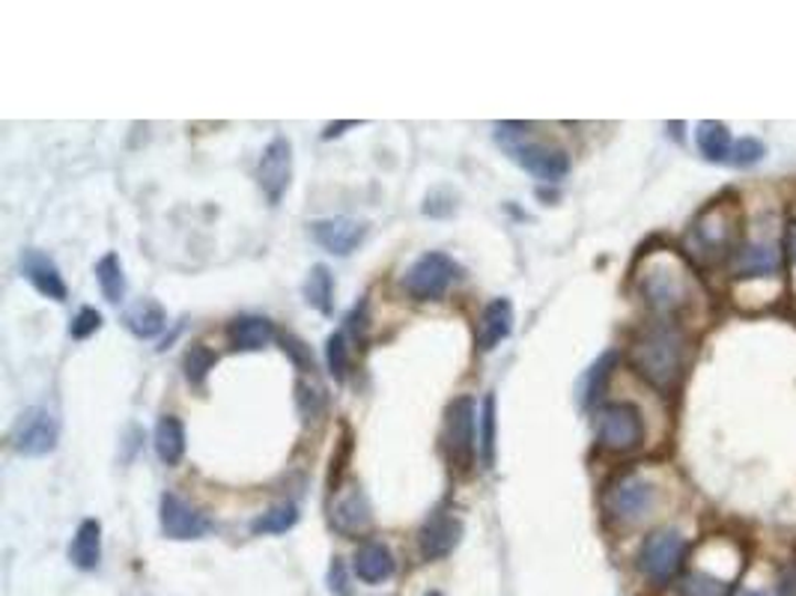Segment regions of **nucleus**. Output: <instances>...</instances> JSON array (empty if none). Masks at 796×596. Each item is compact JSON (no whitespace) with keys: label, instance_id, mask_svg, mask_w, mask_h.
<instances>
[{"label":"nucleus","instance_id":"39","mask_svg":"<svg viewBox=\"0 0 796 596\" xmlns=\"http://www.w3.org/2000/svg\"><path fill=\"white\" fill-rule=\"evenodd\" d=\"M776 596H796V564L787 570L785 576H782Z\"/></svg>","mask_w":796,"mask_h":596},{"label":"nucleus","instance_id":"34","mask_svg":"<svg viewBox=\"0 0 796 596\" xmlns=\"http://www.w3.org/2000/svg\"><path fill=\"white\" fill-rule=\"evenodd\" d=\"M764 155H766L764 141H757V138H743V141L734 143L731 164H736V167H755Z\"/></svg>","mask_w":796,"mask_h":596},{"label":"nucleus","instance_id":"28","mask_svg":"<svg viewBox=\"0 0 796 596\" xmlns=\"http://www.w3.org/2000/svg\"><path fill=\"white\" fill-rule=\"evenodd\" d=\"M96 281H99L101 299H105V302H122V295H126V274H122V263L117 253H105L99 263H96Z\"/></svg>","mask_w":796,"mask_h":596},{"label":"nucleus","instance_id":"36","mask_svg":"<svg viewBox=\"0 0 796 596\" xmlns=\"http://www.w3.org/2000/svg\"><path fill=\"white\" fill-rule=\"evenodd\" d=\"M101 328V314L96 311V307H82L78 311V316L72 319L69 325V334L75 337V340H87V337H93V334L99 332Z\"/></svg>","mask_w":796,"mask_h":596},{"label":"nucleus","instance_id":"33","mask_svg":"<svg viewBox=\"0 0 796 596\" xmlns=\"http://www.w3.org/2000/svg\"><path fill=\"white\" fill-rule=\"evenodd\" d=\"M325 361H329V370L337 382L346 379L349 373V346H346V334L334 332L329 340H325Z\"/></svg>","mask_w":796,"mask_h":596},{"label":"nucleus","instance_id":"38","mask_svg":"<svg viewBox=\"0 0 796 596\" xmlns=\"http://www.w3.org/2000/svg\"><path fill=\"white\" fill-rule=\"evenodd\" d=\"M329 590L334 596H353V587H349V578H346V564L341 557H334L332 566H329Z\"/></svg>","mask_w":796,"mask_h":596},{"label":"nucleus","instance_id":"6","mask_svg":"<svg viewBox=\"0 0 796 596\" xmlns=\"http://www.w3.org/2000/svg\"><path fill=\"white\" fill-rule=\"evenodd\" d=\"M442 447L454 472H469L477 456V403L474 397H456L444 412Z\"/></svg>","mask_w":796,"mask_h":596},{"label":"nucleus","instance_id":"27","mask_svg":"<svg viewBox=\"0 0 796 596\" xmlns=\"http://www.w3.org/2000/svg\"><path fill=\"white\" fill-rule=\"evenodd\" d=\"M677 590H680V596H731V582L698 566V570H689L680 576Z\"/></svg>","mask_w":796,"mask_h":596},{"label":"nucleus","instance_id":"43","mask_svg":"<svg viewBox=\"0 0 796 596\" xmlns=\"http://www.w3.org/2000/svg\"><path fill=\"white\" fill-rule=\"evenodd\" d=\"M427 596H444V594H442V590H430V594H427Z\"/></svg>","mask_w":796,"mask_h":596},{"label":"nucleus","instance_id":"11","mask_svg":"<svg viewBox=\"0 0 796 596\" xmlns=\"http://www.w3.org/2000/svg\"><path fill=\"white\" fill-rule=\"evenodd\" d=\"M61 426L54 421V414L42 405H33L21 414L12 430V451L21 456H45L57 447Z\"/></svg>","mask_w":796,"mask_h":596},{"label":"nucleus","instance_id":"32","mask_svg":"<svg viewBox=\"0 0 796 596\" xmlns=\"http://www.w3.org/2000/svg\"><path fill=\"white\" fill-rule=\"evenodd\" d=\"M295 405H299V412H302L304 421L320 418L325 409V391L316 382L299 379V382H295Z\"/></svg>","mask_w":796,"mask_h":596},{"label":"nucleus","instance_id":"2","mask_svg":"<svg viewBox=\"0 0 796 596\" xmlns=\"http://www.w3.org/2000/svg\"><path fill=\"white\" fill-rule=\"evenodd\" d=\"M495 143L507 152V159L519 164L525 173H531L540 183H561L570 173V155L561 147L540 141L531 134V126L525 122H498L495 126Z\"/></svg>","mask_w":796,"mask_h":596},{"label":"nucleus","instance_id":"8","mask_svg":"<svg viewBox=\"0 0 796 596\" xmlns=\"http://www.w3.org/2000/svg\"><path fill=\"white\" fill-rule=\"evenodd\" d=\"M686 552H689V543L677 528H659L650 537H645L642 552H638V570L654 585H668L680 573Z\"/></svg>","mask_w":796,"mask_h":596},{"label":"nucleus","instance_id":"14","mask_svg":"<svg viewBox=\"0 0 796 596\" xmlns=\"http://www.w3.org/2000/svg\"><path fill=\"white\" fill-rule=\"evenodd\" d=\"M460 540H463V522H460V516L448 513V510L430 513V519L418 531V549H421L423 561H442L460 546Z\"/></svg>","mask_w":796,"mask_h":596},{"label":"nucleus","instance_id":"17","mask_svg":"<svg viewBox=\"0 0 796 596\" xmlns=\"http://www.w3.org/2000/svg\"><path fill=\"white\" fill-rule=\"evenodd\" d=\"M21 274L31 281V286L40 295L51 299V302H66V281H63L61 269L51 260L49 253H42L40 248H28L21 253Z\"/></svg>","mask_w":796,"mask_h":596},{"label":"nucleus","instance_id":"24","mask_svg":"<svg viewBox=\"0 0 796 596\" xmlns=\"http://www.w3.org/2000/svg\"><path fill=\"white\" fill-rule=\"evenodd\" d=\"M152 445H155V454H159L164 465H180V459L185 456V426H182L176 414H162L159 418Z\"/></svg>","mask_w":796,"mask_h":596},{"label":"nucleus","instance_id":"41","mask_svg":"<svg viewBox=\"0 0 796 596\" xmlns=\"http://www.w3.org/2000/svg\"><path fill=\"white\" fill-rule=\"evenodd\" d=\"M785 248L790 253V263L796 266V221L787 224V236H785Z\"/></svg>","mask_w":796,"mask_h":596},{"label":"nucleus","instance_id":"16","mask_svg":"<svg viewBox=\"0 0 796 596\" xmlns=\"http://www.w3.org/2000/svg\"><path fill=\"white\" fill-rule=\"evenodd\" d=\"M162 531L164 537L171 540H201L212 531V519L203 516L201 510H194L189 501H182L180 496L173 492H164L162 496Z\"/></svg>","mask_w":796,"mask_h":596},{"label":"nucleus","instance_id":"9","mask_svg":"<svg viewBox=\"0 0 796 596\" xmlns=\"http://www.w3.org/2000/svg\"><path fill=\"white\" fill-rule=\"evenodd\" d=\"M456 278H460V266L448 253L427 251L406 272L404 286L415 302H439Z\"/></svg>","mask_w":796,"mask_h":596},{"label":"nucleus","instance_id":"10","mask_svg":"<svg viewBox=\"0 0 796 596\" xmlns=\"http://www.w3.org/2000/svg\"><path fill=\"white\" fill-rule=\"evenodd\" d=\"M734 278L740 281H757V278H776L785 269V245L770 232H755L740 242L734 260H731Z\"/></svg>","mask_w":796,"mask_h":596},{"label":"nucleus","instance_id":"40","mask_svg":"<svg viewBox=\"0 0 796 596\" xmlns=\"http://www.w3.org/2000/svg\"><path fill=\"white\" fill-rule=\"evenodd\" d=\"M355 126H358V122H355V120H346V122H332V126H325V132H323V138H325V141H332V138H341V134H343V132H346V129H355Z\"/></svg>","mask_w":796,"mask_h":596},{"label":"nucleus","instance_id":"7","mask_svg":"<svg viewBox=\"0 0 796 596\" xmlns=\"http://www.w3.org/2000/svg\"><path fill=\"white\" fill-rule=\"evenodd\" d=\"M596 438L609 454H633L645 442V418L633 403H605L596 409Z\"/></svg>","mask_w":796,"mask_h":596},{"label":"nucleus","instance_id":"4","mask_svg":"<svg viewBox=\"0 0 796 596\" xmlns=\"http://www.w3.org/2000/svg\"><path fill=\"white\" fill-rule=\"evenodd\" d=\"M736 248H740V215L731 203L707 206L686 232V251L701 266L731 263Z\"/></svg>","mask_w":796,"mask_h":596},{"label":"nucleus","instance_id":"22","mask_svg":"<svg viewBox=\"0 0 796 596\" xmlns=\"http://www.w3.org/2000/svg\"><path fill=\"white\" fill-rule=\"evenodd\" d=\"M122 325H126L135 337L150 340L155 334H162V328L168 325V314H164V307L155 302V299H138V302L131 304L129 311L122 314Z\"/></svg>","mask_w":796,"mask_h":596},{"label":"nucleus","instance_id":"5","mask_svg":"<svg viewBox=\"0 0 796 596\" xmlns=\"http://www.w3.org/2000/svg\"><path fill=\"white\" fill-rule=\"evenodd\" d=\"M656 505H659V486L642 472H624L612 477L603 489L605 519L621 528L642 525L656 513Z\"/></svg>","mask_w":796,"mask_h":596},{"label":"nucleus","instance_id":"19","mask_svg":"<svg viewBox=\"0 0 796 596\" xmlns=\"http://www.w3.org/2000/svg\"><path fill=\"white\" fill-rule=\"evenodd\" d=\"M227 340L236 353H260L275 340V325L266 316H236L227 325Z\"/></svg>","mask_w":796,"mask_h":596},{"label":"nucleus","instance_id":"18","mask_svg":"<svg viewBox=\"0 0 796 596\" xmlns=\"http://www.w3.org/2000/svg\"><path fill=\"white\" fill-rule=\"evenodd\" d=\"M510 332H514V304L510 299H493L477 323V349L493 353L495 346H502L510 337Z\"/></svg>","mask_w":796,"mask_h":596},{"label":"nucleus","instance_id":"15","mask_svg":"<svg viewBox=\"0 0 796 596\" xmlns=\"http://www.w3.org/2000/svg\"><path fill=\"white\" fill-rule=\"evenodd\" d=\"M311 236L313 242L325 248L334 257H349V253L364 242L367 236V224L358 221V218H346V215H337V218H320V221H311Z\"/></svg>","mask_w":796,"mask_h":596},{"label":"nucleus","instance_id":"21","mask_svg":"<svg viewBox=\"0 0 796 596\" xmlns=\"http://www.w3.org/2000/svg\"><path fill=\"white\" fill-rule=\"evenodd\" d=\"M734 138L728 132L725 122L704 120L698 122L696 129V147L704 155L707 162L713 164H731V152H734Z\"/></svg>","mask_w":796,"mask_h":596},{"label":"nucleus","instance_id":"42","mask_svg":"<svg viewBox=\"0 0 796 596\" xmlns=\"http://www.w3.org/2000/svg\"><path fill=\"white\" fill-rule=\"evenodd\" d=\"M734 596H770V594L757 590V587H740V590H734Z\"/></svg>","mask_w":796,"mask_h":596},{"label":"nucleus","instance_id":"26","mask_svg":"<svg viewBox=\"0 0 796 596\" xmlns=\"http://www.w3.org/2000/svg\"><path fill=\"white\" fill-rule=\"evenodd\" d=\"M299 522V507L293 501H283V505L269 507L266 513H260L251 522V534L254 537H269V534H287L290 528H295Z\"/></svg>","mask_w":796,"mask_h":596},{"label":"nucleus","instance_id":"30","mask_svg":"<svg viewBox=\"0 0 796 596\" xmlns=\"http://www.w3.org/2000/svg\"><path fill=\"white\" fill-rule=\"evenodd\" d=\"M215 365H218V355L212 353L206 344H192L189 346V353H185V358H182L185 379H189V384H194V388H203L206 376H209V370Z\"/></svg>","mask_w":796,"mask_h":596},{"label":"nucleus","instance_id":"25","mask_svg":"<svg viewBox=\"0 0 796 596\" xmlns=\"http://www.w3.org/2000/svg\"><path fill=\"white\" fill-rule=\"evenodd\" d=\"M304 302L311 304L313 311H320L323 316L334 314V274L329 272V266L316 263L308 272L304 281Z\"/></svg>","mask_w":796,"mask_h":596},{"label":"nucleus","instance_id":"12","mask_svg":"<svg viewBox=\"0 0 796 596\" xmlns=\"http://www.w3.org/2000/svg\"><path fill=\"white\" fill-rule=\"evenodd\" d=\"M257 183L269 203H281L290 183H293V143L287 138H272L269 147L262 150L260 164H257Z\"/></svg>","mask_w":796,"mask_h":596},{"label":"nucleus","instance_id":"1","mask_svg":"<svg viewBox=\"0 0 796 596\" xmlns=\"http://www.w3.org/2000/svg\"><path fill=\"white\" fill-rule=\"evenodd\" d=\"M689 340L675 323H654L630 346V365L656 391H671L686 370Z\"/></svg>","mask_w":796,"mask_h":596},{"label":"nucleus","instance_id":"37","mask_svg":"<svg viewBox=\"0 0 796 596\" xmlns=\"http://www.w3.org/2000/svg\"><path fill=\"white\" fill-rule=\"evenodd\" d=\"M281 344H283V353L293 358V365L299 367L302 373H313V370H316V367H313L311 349H308V346H304L299 337H293V334H283Z\"/></svg>","mask_w":796,"mask_h":596},{"label":"nucleus","instance_id":"31","mask_svg":"<svg viewBox=\"0 0 796 596\" xmlns=\"http://www.w3.org/2000/svg\"><path fill=\"white\" fill-rule=\"evenodd\" d=\"M617 365V355L615 353H605L600 361H596L591 370L585 373V379H582V405H591L596 400V397L603 394V388H605V379L612 376V367Z\"/></svg>","mask_w":796,"mask_h":596},{"label":"nucleus","instance_id":"35","mask_svg":"<svg viewBox=\"0 0 796 596\" xmlns=\"http://www.w3.org/2000/svg\"><path fill=\"white\" fill-rule=\"evenodd\" d=\"M456 213V194L448 192V188H435L433 194H427V203H423V215L430 218H451Z\"/></svg>","mask_w":796,"mask_h":596},{"label":"nucleus","instance_id":"3","mask_svg":"<svg viewBox=\"0 0 796 596\" xmlns=\"http://www.w3.org/2000/svg\"><path fill=\"white\" fill-rule=\"evenodd\" d=\"M638 293L656 316L671 323V316L684 314L696 302V283L686 272V266L668 253H659L638 274Z\"/></svg>","mask_w":796,"mask_h":596},{"label":"nucleus","instance_id":"13","mask_svg":"<svg viewBox=\"0 0 796 596\" xmlns=\"http://www.w3.org/2000/svg\"><path fill=\"white\" fill-rule=\"evenodd\" d=\"M329 519L337 534L343 537H362L374 525V513H370V501L364 496V489L358 484H346L334 496Z\"/></svg>","mask_w":796,"mask_h":596},{"label":"nucleus","instance_id":"20","mask_svg":"<svg viewBox=\"0 0 796 596\" xmlns=\"http://www.w3.org/2000/svg\"><path fill=\"white\" fill-rule=\"evenodd\" d=\"M394 555L391 549L379 543V540H367L358 552H355V576L362 578L364 585H379L394 576Z\"/></svg>","mask_w":796,"mask_h":596},{"label":"nucleus","instance_id":"29","mask_svg":"<svg viewBox=\"0 0 796 596\" xmlns=\"http://www.w3.org/2000/svg\"><path fill=\"white\" fill-rule=\"evenodd\" d=\"M477 454L484 468L495 465V397L486 394L481 403V418H477Z\"/></svg>","mask_w":796,"mask_h":596},{"label":"nucleus","instance_id":"23","mask_svg":"<svg viewBox=\"0 0 796 596\" xmlns=\"http://www.w3.org/2000/svg\"><path fill=\"white\" fill-rule=\"evenodd\" d=\"M69 561L78 570H96L101 561V525L99 519H84L72 537Z\"/></svg>","mask_w":796,"mask_h":596}]
</instances>
